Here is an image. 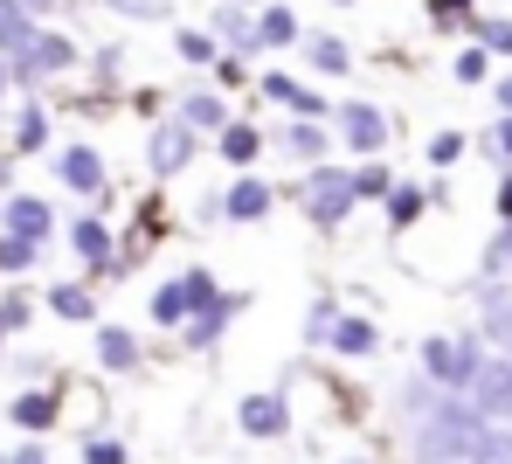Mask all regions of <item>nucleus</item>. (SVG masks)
<instances>
[{
    "instance_id": "f257e3e1",
    "label": "nucleus",
    "mask_w": 512,
    "mask_h": 464,
    "mask_svg": "<svg viewBox=\"0 0 512 464\" xmlns=\"http://www.w3.org/2000/svg\"><path fill=\"white\" fill-rule=\"evenodd\" d=\"M478 361H485V354H478L471 340H429V347H423V368L436 374L443 388H471Z\"/></svg>"
},
{
    "instance_id": "f03ea898",
    "label": "nucleus",
    "mask_w": 512,
    "mask_h": 464,
    "mask_svg": "<svg viewBox=\"0 0 512 464\" xmlns=\"http://www.w3.org/2000/svg\"><path fill=\"white\" fill-rule=\"evenodd\" d=\"M340 139L353 153H381L388 146V118L374 104H340Z\"/></svg>"
},
{
    "instance_id": "7ed1b4c3",
    "label": "nucleus",
    "mask_w": 512,
    "mask_h": 464,
    "mask_svg": "<svg viewBox=\"0 0 512 464\" xmlns=\"http://www.w3.org/2000/svg\"><path fill=\"white\" fill-rule=\"evenodd\" d=\"M187 160H194V132H187V125H160V132H153V167L173 174V167H187Z\"/></svg>"
},
{
    "instance_id": "20e7f679",
    "label": "nucleus",
    "mask_w": 512,
    "mask_h": 464,
    "mask_svg": "<svg viewBox=\"0 0 512 464\" xmlns=\"http://www.w3.org/2000/svg\"><path fill=\"white\" fill-rule=\"evenodd\" d=\"M56 174L77 187V194H90V187L104 181V167H97V153H90V146H63V153H56Z\"/></svg>"
},
{
    "instance_id": "39448f33",
    "label": "nucleus",
    "mask_w": 512,
    "mask_h": 464,
    "mask_svg": "<svg viewBox=\"0 0 512 464\" xmlns=\"http://www.w3.org/2000/svg\"><path fill=\"white\" fill-rule=\"evenodd\" d=\"M298 42V14L291 7H263V21H256V49H291Z\"/></svg>"
},
{
    "instance_id": "423d86ee",
    "label": "nucleus",
    "mask_w": 512,
    "mask_h": 464,
    "mask_svg": "<svg viewBox=\"0 0 512 464\" xmlns=\"http://www.w3.org/2000/svg\"><path fill=\"white\" fill-rule=\"evenodd\" d=\"M270 208V187L263 181H236V194H222V215H236V222H256Z\"/></svg>"
},
{
    "instance_id": "0eeeda50",
    "label": "nucleus",
    "mask_w": 512,
    "mask_h": 464,
    "mask_svg": "<svg viewBox=\"0 0 512 464\" xmlns=\"http://www.w3.org/2000/svg\"><path fill=\"white\" fill-rule=\"evenodd\" d=\"M464 28L478 35L485 56H512V21H485V14H464Z\"/></svg>"
},
{
    "instance_id": "6e6552de",
    "label": "nucleus",
    "mask_w": 512,
    "mask_h": 464,
    "mask_svg": "<svg viewBox=\"0 0 512 464\" xmlns=\"http://www.w3.org/2000/svg\"><path fill=\"white\" fill-rule=\"evenodd\" d=\"M312 63H319L326 77H346V42L340 35H312Z\"/></svg>"
},
{
    "instance_id": "1a4fd4ad",
    "label": "nucleus",
    "mask_w": 512,
    "mask_h": 464,
    "mask_svg": "<svg viewBox=\"0 0 512 464\" xmlns=\"http://www.w3.org/2000/svg\"><path fill=\"white\" fill-rule=\"evenodd\" d=\"M97 347H104V368H132V361H139L132 333H118V326H104V340H97Z\"/></svg>"
},
{
    "instance_id": "9d476101",
    "label": "nucleus",
    "mask_w": 512,
    "mask_h": 464,
    "mask_svg": "<svg viewBox=\"0 0 512 464\" xmlns=\"http://www.w3.org/2000/svg\"><path fill=\"white\" fill-rule=\"evenodd\" d=\"M353 201H381V194H395V181H388V167H360V174H353Z\"/></svg>"
},
{
    "instance_id": "9b49d317",
    "label": "nucleus",
    "mask_w": 512,
    "mask_h": 464,
    "mask_svg": "<svg viewBox=\"0 0 512 464\" xmlns=\"http://www.w3.org/2000/svg\"><path fill=\"white\" fill-rule=\"evenodd\" d=\"M256 146H263L256 125H229V132H222V153H229V160H256Z\"/></svg>"
},
{
    "instance_id": "f8f14e48",
    "label": "nucleus",
    "mask_w": 512,
    "mask_h": 464,
    "mask_svg": "<svg viewBox=\"0 0 512 464\" xmlns=\"http://www.w3.org/2000/svg\"><path fill=\"white\" fill-rule=\"evenodd\" d=\"M243 423H250L256 437H263V430H277V423H284V409H277L270 395H256V402H243Z\"/></svg>"
},
{
    "instance_id": "ddd939ff",
    "label": "nucleus",
    "mask_w": 512,
    "mask_h": 464,
    "mask_svg": "<svg viewBox=\"0 0 512 464\" xmlns=\"http://www.w3.org/2000/svg\"><path fill=\"white\" fill-rule=\"evenodd\" d=\"M291 153H298V160H319V153H326V132H319L312 118H305V125H291Z\"/></svg>"
},
{
    "instance_id": "4468645a",
    "label": "nucleus",
    "mask_w": 512,
    "mask_h": 464,
    "mask_svg": "<svg viewBox=\"0 0 512 464\" xmlns=\"http://www.w3.org/2000/svg\"><path fill=\"white\" fill-rule=\"evenodd\" d=\"M416 215H423V194H416V187H402V194H388V222H395V229H409Z\"/></svg>"
},
{
    "instance_id": "2eb2a0df",
    "label": "nucleus",
    "mask_w": 512,
    "mask_h": 464,
    "mask_svg": "<svg viewBox=\"0 0 512 464\" xmlns=\"http://www.w3.org/2000/svg\"><path fill=\"white\" fill-rule=\"evenodd\" d=\"M49 416H56V409H49V395H21V402H14V423H21V430H42Z\"/></svg>"
},
{
    "instance_id": "dca6fc26",
    "label": "nucleus",
    "mask_w": 512,
    "mask_h": 464,
    "mask_svg": "<svg viewBox=\"0 0 512 464\" xmlns=\"http://www.w3.org/2000/svg\"><path fill=\"white\" fill-rule=\"evenodd\" d=\"M333 347H346V354H367V347H374V326H360V319H340Z\"/></svg>"
},
{
    "instance_id": "f3484780",
    "label": "nucleus",
    "mask_w": 512,
    "mask_h": 464,
    "mask_svg": "<svg viewBox=\"0 0 512 464\" xmlns=\"http://www.w3.org/2000/svg\"><path fill=\"white\" fill-rule=\"evenodd\" d=\"M485 77H492V56L485 49H464L457 56V84H485Z\"/></svg>"
},
{
    "instance_id": "a211bd4d",
    "label": "nucleus",
    "mask_w": 512,
    "mask_h": 464,
    "mask_svg": "<svg viewBox=\"0 0 512 464\" xmlns=\"http://www.w3.org/2000/svg\"><path fill=\"white\" fill-rule=\"evenodd\" d=\"M499 271H512V222L492 236V250H485V278H499Z\"/></svg>"
},
{
    "instance_id": "6ab92c4d",
    "label": "nucleus",
    "mask_w": 512,
    "mask_h": 464,
    "mask_svg": "<svg viewBox=\"0 0 512 464\" xmlns=\"http://www.w3.org/2000/svg\"><path fill=\"white\" fill-rule=\"evenodd\" d=\"M180 118H194V125H222V104H215V97H180Z\"/></svg>"
},
{
    "instance_id": "aec40b11",
    "label": "nucleus",
    "mask_w": 512,
    "mask_h": 464,
    "mask_svg": "<svg viewBox=\"0 0 512 464\" xmlns=\"http://www.w3.org/2000/svg\"><path fill=\"white\" fill-rule=\"evenodd\" d=\"M429 160H436V167L464 160V132H436V139H429Z\"/></svg>"
},
{
    "instance_id": "412c9836",
    "label": "nucleus",
    "mask_w": 512,
    "mask_h": 464,
    "mask_svg": "<svg viewBox=\"0 0 512 464\" xmlns=\"http://www.w3.org/2000/svg\"><path fill=\"white\" fill-rule=\"evenodd\" d=\"M49 305H56V312H70V319H90V298L77 291V284H70V291H49Z\"/></svg>"
},
{
    "instance_id": "4be33fe9",
    "label": "nucleus",
    "mask_w": 512,
    "mask_h": 464,
    "mask_svg": "<svg viewBox=\"0 0 512 464\" xmlns=\"http://www.w3.org/2000/svg\"><path fill=\"white\" fill-rule=\"evenodd\" d=\"M28 257H35V250H28V243H21V236H7V243H0V271H21V264H28Z\"/></svg>"
},
{
    "instance_id": "5701e85b",
    "label": "nucleus",
    "mask_w": 512,
    "mask_h": 464,
    "mask_svg": "<svg viewBox=\"0 0 512 464\" xmlns=\"http://www.w3.org/2000/svg\"><path fill=\"white\" fill-rule=\"evenodd\" d=\"M485 153H499V160H512V111L492 125V139H485Z\"/></svg>"
},
{
    "instance_id": "b1692460",
    "label": "nucleus",
    "mask_w": 512,
    "mask_h": 464,
    "mask_svg": "<svg viewBox=\"0 0 512 464\" xmlns=\"http://www.w3.org/2000/svg\"><path fill=\"white\" fill-rule=\"evenodd\" d=\"M180 56H187V63H208L215 49H208V35H180Z\"/></svg>"
},
{
    "instance_id": "393cba45",
    "label": "nucleus",
    "mask_w": 512,
    "mask_h": 464,
    "mask_svg": "<svg viewBox=\"0 0 512 464\" xmlns=\"http://www.w3.org/2000/svg\"><path fill=\"white\" fill-rule=\"evenodd\" d=\"M90 464H125V451H111V444H97V451H90Z\"/></svg>"
},
{
    "instance_id": "a878e982",
    "label": "nucleus",
    "mask_w": 512,
    "mask_h": 464,
    "mask_svg": "<svg viewBox=\"0 0 512 464\" xmlns=\"http://www.w3.org/2000/svg\"><path fill=\"white\" fill-rule=\"evenodd\" d=\"M499 215H506V222H512V174H506V181H499Z\"/></svg>"
},
{
    "instance_id": "bb28decb",
    "label": "nucleus",
    "mask_w": 512,
    "mask_h": 464,
    "mask_svg": "<svg viewBox=\"0 0 512 464\" xmlns=\"http://www.w3.org/2000/svg\"><path fill=\"white\" fill-rule=\"evenodd\" d=\"M499 104H506V111H512V77H499Z\"/></svg>"
},
{
    "instance_id": "cd10ccee",
    "label": "nucleus",
    "mask_w": 512,
    "mask_h": 464,
    "mask_svg": "<svg viewBox=\"0 0 512 464\" xmlns=\"http://www.w3.org/2000/svg\"><path fill=\"white\" fill-rule=\"evenodd\" d=\"M14 464H49V458H42V451H21V458H14Z\"/></svg>"
},
{
    "instance_id": "c85d7f7f",
    "label": "nucleus",
    "mask_w": 512,
    "mask_h": 464,
    "mask_svg": "<svg viewBox=\"0 0 512 464\" xmlns=\"http://www.w3.org/2000/svg\"><path fill=\"white\" fill-rule=\"evenodd\" d=\"M443 7H450V14H457V7H471V0H443Z\"/></svg>"
},
{
    "instance_id": "c756f323",
    "label": "nucleus",
    "mask_w": 512,
    "mask_h": 464,
    "mask_svg": "<svg viewBox=\"0 0 512 464\" xmlns=\"http://www.w3.org/2000/svg\"><path fill=\"white\" fill-rule=\"evenodd\" d=\"M340 7H346V0H340Z\"/></svg>"
}]
</instances>
